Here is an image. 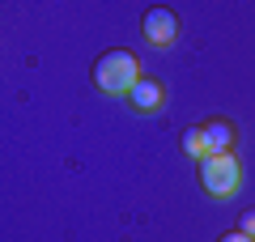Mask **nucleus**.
<instances>
[{
    "mask_svg": "<svg viewBox=\"0 0 255 242\" xmlns=\"http://www.w3.org/2000/svg\"><path fill=\"white\" fill-rule=\"evenodd\" d=\"M140 81V64L136 55L128 51V47H111V51H102L98 60H94V85H98L102 94H132V85Z\"/></svg>",
    "mask_w": 255,
    "mask_h": 242,
    "instance_id": "f257e3e1",
    "label": "nucleus"
},
{
    "mask_svg": "<svg viewBox=\"0 0 255 242\" xmlns=\"http://www.w3.org/2000/svg\"><path fill=\"white\" fill-rule=\"evenodd\" d=\"M196 174H200V187L209 191L213 200H230V196L238 191V183H243V170H238L234 153H217V157H200Z\"/></svg>",
    "mask_w": 255,
    "mask_h": 242,
    "instance_id": "f03ea898",
    "label": "nucleus"
},
{
    "mask_svg": "<svg viewBox=\"0 0 255 242\" xmlns=\"http://www.w3.org/2000/svg\"><path fill=\"white\" fill-rule=\"evenodd\" d=\"M179 30H183V21H179V13H174L170 4H153V9L140 13V34L153 47H170L174 38H179Z\"/></svg>",
    "mask_w": 255,
    "mask_h": 242,
    "instance_id": "7ed1b4c3",
    "label": "nucleus"
},
{
    "mask_svg": "<svg viewBox=\"0 0 255 242\" xmlns=\"http://www.w3.org/2000/svg\"><path fill=\"white\" fill-rule=\"evenodd\" d=\"M128 102H132V111H140V115H153L166 102V85L157 77H140L136 85H132V94H128Z\"/></svg>",
    "mask_w": 255,
    "mask_h": 242,
    "instance_id": "20e7f679",
    "label": "nucleus"
},
{
    "mask_svg": "<svg viewBox=\"0 0 255 242\" xmlns=\"http://www.w3.org/2000/svg\"><path fill=\"white\" fill-rule=\"evenodd\" d=\"M200 136H204V157H217V153L234 149V123H230V119H209V123H200Z\"/></svg>",
    "mask_w": 255,
    "mask_h": 242,
    "instance_id": "39448f33",
    "label": "nucleus"
},
{
    "mask_svg": "<svg viewBox=\"0 0 255 242\" xmlns=\"http://www.w3.org/2000/svg\"><path fill=\"white\" fill-rule=\"evenodd\" d=\"M183 153H191V157H196V161L204 157V136H200V123H196V127H187V132H183Z\"/></svg>",
    "mask_w": 255,
    "mask_h": 242,
    "instance_id": "423d86ee",
    "label": "nucleus"
},
{
    "mask_svg": "<svg viewBox=\"0 0 255 242\" xmlns=\"http://www.w3.org/2000/svg\"><path fill=\"white\" fill-rule=\"evenodd\" d=\"M238 234L255 238V208H243V213H238Z\"/></svg>",
    "mask_w": 255,
    "mask_h": 242,
    "instance_id": "0eeeda50",
    "label": "nucleus"
},
{
    "mask_svg": "<svg viewBox=\"0 0 255 242\" xmlns=\"http://www.w3.org/2000/svg\"><path fill=\"white\" fill-rule=\"evenodd\" d=\"M217 242H255V238H247V234H238V230H234V234H221Z\"/></svg>",
    "mask_w": 255,
    "mask_h": 242,
    "instance_id": "6e6552de",
    "label": "nucleus"
}]
</instances>
